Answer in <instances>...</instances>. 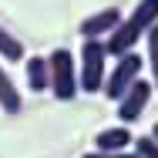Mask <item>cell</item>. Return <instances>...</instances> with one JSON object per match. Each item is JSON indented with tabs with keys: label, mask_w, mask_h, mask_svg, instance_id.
<instances>
[{
	"label": "cell",
	"mask_w": 158,
	"mask_h": 158,
	"mask_svg": "<svg viewBox=\"0 0 158 158\" xmlns=\"http://www.w3.org/2000/svg\"><path fill=\"white\" fill-rule=\"evenodd\" d=\"M158 24V0H138V7L121 17V24L114 27V34L104 40V51L114 57H125L138 47V40H145L148 31Z\"/></svg>",
	"instance_id": "6da1fadb"
},
{
	"label": "cell",
	"mask_w": 158,
	"mask_h": 158,
	"mask_svg": "<svg viewBox=\"0 0 158 158\" xmlns=\"http://www.w3.org/2000/svg\"><path fill=\"white\" fill-rule=\"evenodd\" d=\"M108 77V51L104 40H88L81 44V64H77V88L84 94H101Z\"/></svg>",
	"instance_id": "7a4b0ae2"
},
{
	"label": "cell",
	"mask_w": 158,
	"mask_h": 158,
	"mask_svg": "<svg viewBox=\"0 0 158 158\" xmlns=\"http://www.w3.org/2000/svg\"><path fill=\"white\" fill-rule=\"evenodd\" d=\"M47 67H51V91L57 101H74L77 98V61L67 47H57L47 54Z\"/></svg>",
	"instance_id": "3957f363"
},
{
	"label": "cell",
	"mask_w": 158,
	"mask_h": 158,
	"mask_svg": "<svg viewBox=\"0 0 158 158\" xmlns=\"http://www.w3.org/2000/svg\"><path fill=\"white\" fill-rule=\"evenodd\" d=\"M141 67H145V61L138 57V51H131V54H125V57H118L114 67H111V74L104 77L101 94L108 98V101H121L125 91L138 81V77H141Z\"/></svg>",
	"instance_id": "277c9868"
},
{
	"label": "cell",
	"mask_w": 158,
	"mask_h": 158,
	"mask_svg": "<svg viewBox=\"0 0 158 158\" xmlns=\"http://www.w3.org/2000/svg\"><path fill=\"white\" fill-rule=\"evenodd\" d=\"M152 81L148 77H138L131 88L125 91V98L118 101V121L121 125H135L141 114H145V108H148V101H152Z\"/></svg>",
	"instance_id": "5b68a950"
},
{
	"label": "cell",
	"mask_w": 158,
	"mask_h": 158,
	"mask_svg": "<svg viewBox=\"0 0 158 158\" xmlns=\"http://www.w3.org/2000/svg\"><path fill=\"white\" fill-rule=\"evenodd\" d=\"M118 24H121V10H118V7H104V10H98V14H91V17L81 20V37H88V40H104V37L114 34Z\"/></svg>",
	"instance_id": "8992f818"
},
{
	"label": "cell",
	"mask_w": 158,
	"mask_h": 158,
	"mask_svg": "<svg viewBox=\"0 0 158 158\" xmlns=\"http://www.w3.org/2000/svg\"><path fill=\"white\" fill-rule=\"evenodd\" d=\"M135 145L131 131L125 125H111V128H101L94 135V152H104V155H114V152H128Z\"/></svg>",
	"instance_id": "52a82bcc"
},
{
	"label": "cell",
	"mask_w": 158,
	"mask_h": 158,
	"mask_svg": "<svg viewBox=\"0 0 158 158\" xmlns=\"http://www.w3.org/2000/svg\"><path fill=\"white\" fill-rule=\"evenodd\" d=\"M24 74H27V88H31L34 94L51 91V67H47V57L31 54V57H27V64H24Z\"/></svg>",
	"instance_id": "ba28073f"
},
{
	"label": "cell",
	"mask_w": 158,
	"mask_h": 158,
	"mask_svg": "<svg viewBox=\"0 0 158 158\" xmlns=\"http://www.w3.org/2000/svg\"><path fill=\"white\" fill-rule=\"evenodd\" d=\"M0 108L7 111V114H17L20 108H24V98L17 91V84L10 81V74L0 67Z\"/></svg>",
	"instance_id": "9c48e42d"
},
{
	"label": "cell",
	"mask_w": 158,
	"mask_h": 158,
	"mask_svg": "<svg viewBox=\"0 0 158 158\" xmlns=\"http://www.w3.org/2000/svg\"><path fill=\"white\" fill-rule=\"evenodd\" d=\"M0 54H3V61H24V44L7 31L3 24H0Z\"/></svg>",
	"instance_id": "30bf717a"
},
{
	"label": "cell",
	"mask_w": 158,
	"mask_h": 158,
	"mask_svg": "<svg viewBox=\"0 0 158 158\" xmlns=\"http://www.w3.org/2000/svg\"><path fill=\"white\" fill-rule=\"evenodd\" d=\"M145 47H148V67H152V88H158V24L148 31Z\"/></svg>",
	"instance_id": "8fae6325"
},
{
	"label": "cell",
	"mask_w": 158,
	"mask_h": 158,
	"mask_svg": "<svg viewBox=\"0 0 158 158\" xmlns=\"http://www.w3.org/2000/svg\"><path fill=\"white\" fill-rule=\"evenodd\" d=\"M135 155L138 158H158V141L152 135H141V138L135 141Z\"/></svg>",
	"instance_id": "7c38bea8"
},
{
	"label": "cell",
	"mask_w": 158,
	"mask_h": 158,
	"mask_svg": "<svg viewBox=\"0 0 158 158\" xmlns=\"http://www.w3.org/2000/svg\"><path fill=\"white\" fill-rule=\"evenodd\" d=\"M81 158H138V155H128V152H114V155H104V152H88Z\"/></svg>",
	"instance_id": "4fadbf2b"
},
{
	"label": "cell",
	"mask_w": 158,
	"mask_h": 158,
	"mask_svg": "<svg viewBox=\"0 0 158 158\" xmlns=\"http://www.w3.org/2000/svg\"><path fill=\"white\" fill-rule=\"evenodd\" d=\"M148 135H152V138H155V141H158V121H155V128H152V131H148Z\"/></svg>",
	"instance_id": "5bb4252c"
}]
</instances>
